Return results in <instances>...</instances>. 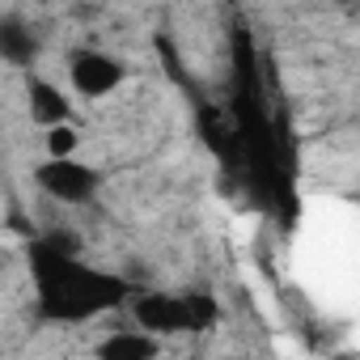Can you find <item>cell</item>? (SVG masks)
Masks as SVG:
<instances>
[{
	"label": "cell",
	"mask_w": 360,
	"mask_h": 360,
	"mask_svg": "<svg viewBox=\"0 0 360 360\" xmlns=\"http://www.w3.org/2000/svg\"><path fill=\"white\" fill-rule=\"evenodd\" d=\"M30 271H34L43 322H89V318L131 301V284L123 276L85 267L77 259V250H64L51 238H39L30 246Z\"/></svg>",
	"instance_id": "1"
},
{
	"label": "cell",
	"mask_w": 360,
	"mask_h": 360,
	"mask_svg": "<svg viewBox=\"0 0 360 360\" xmlns=\"http://www.w3.org/2000/svg\"><path fill=\"white\" fill-rule=\"evenodd\" d=\"M131 314L153 335H183V330H212L221 318V305L212 292H140L131 297Z\"/></svg>",
	"instance_id": "2"
},
{
	"label": "cell",
	"mask_w": 360,
	"mask_h": 360,
	"mask_svg": "<svg viewBox=\"0 0 360 360\" xmlns=\"http://www.w3.org/2000/svg\"><path fill=\"white\" fill-rule=\"evenodd\" d=\"M34 178H39V187L60 204H89L98 195V187H102V174L94 165L77 161V157H51V161H43L34 169Z\"/></svg>",
	"instance_id": "3"
},
{
	"label": "cell",
	"mask_w": 360,
	"mask_h": 360,
	"mask_svg": "<svg viewBox=\"0 0 360 360\" xmlns=\"http://www.w3.org/2000/svg\"><path fill=\"white\" fill-rule=\"evenodd\" d=\"M68 77H72V89H77V94H85V98H106V94H115V89L123 85L127 68H123L115 56H106V51H77L72 64H68Z\"/></svg>",
	"instance_id": "4"
},
{
	"label": "cell",
	"mask_w": 360,
	"mask_h": 360,
	"mask_svg": "<svg viewBox=\"0 0 360 360\" xmlns=\"http://www.w3.org/2000/svg\"><path fill=\"white\" fill-rule=\"evenodd\" d=\"M26 89H30V119H34V123L56 127V123H68V119H72V102H68V94L56 89L47 77H30Z\"/></svg>",
	"instance_id": "5"
},
{
	"label": "cell",
	"mask_w": 360,
	"mask_h": 360,
	"mask_svg": "<svg viewBox=\"0 0 360 360\" xmlns=\"http://www.w3.org/2000/svg\"><path fill=\"white\" fill-rule=\"evenodd\" d=\"M157 352H161V343L144 326L140 330H119V335H110V339L98 343V356L102 360H153Z\"/></svg>",
	"instance_id": "6"
},
{
	"label": "cell",
	"mask_w": 360,
	"mask_h": 360,
	"mask_svg": "<svg viewBox=\"0 0 360 360\" xmlns=\"http://www.w3.org/2000/svg\"><path fill=\"white\" fill-rule=\"evenodd\" d=\"M0 51H5V60H9L13 68H26V64H34V56H39V39H34L18 18H9L5 26H0Z\"/></svg>",
	"instance_id": "7"
},
{
	"label": "cell",
	"mask_w": 360,
	"mask_h": 360,
	"mask_svg": "<svg viewBox=\"0 0 360 360\" xmlns=\"http://www.w3.org/2000/svg\"><path fill=\"white\" fill-rule=\"evenodd\" d=\"M77 144H81V131L72 127V119H68V123L47 127V153H51V157H72V153H77Z\"/></svg>",
	"instance_id": "8"
},
{
	"label": "cell",
	"mask_w": 360,
	"mask_h": 360,
	"mask_svg": "<svg viewBox=\"0 0 360 360\" xmlns=\"http://www.w3.org/2000/svg\"><path fill=\"white\" fill-rule=\"evenodd\" d=\"M39 5H56V0H39Z\"/></svg>",
	"instance_id": "9"
}]
</instances>
